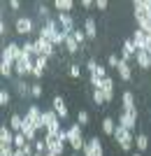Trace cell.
I'll use <instances>...</instances> for the list:
<instances>
[{
  "instance_id": "6da1fadb",
  "label": "cell",
  "mask_w": 151,
  "mask_h": 156,
  "mask_svg": "<svg viewBox=\"0 0 151 156\" xmlns=\"http://www.w3.org/2000/svg\"><path fill=\"white\" fill-rule=\"evenodd\" d=\"M67 142H70V147H72L74 151H84V147H86V140H84V135H81V126L79 124H72L70 128H67Z\"/></svg>"
},
{
  "instance_id": "7a4b0ae2",
  "label": "cell",
  "mask_w": 151,
  "mask_h": 156,
  "mask_svg": "<svg viewBox=\"0 0 151 156\" xmlns=\"http://www.w3.org/2000/svg\"><path fill=\"white\" fill-rule=\"evenodd\" d=\"M114 140L118 142V147H121L123 151H130V149H132V144H135L132 130L123 128V126H118V124H116V130H114Z\"/></svg>"
},
{
  "instance_id": "3957f363",
  "label": "cell",
  "mask_w": 151,
  "mask_h": 156,
  "mask_svg": "<svg viewBox=\"0 0 151 156\" xmlns=\"http://www.w3.org/2000/svg\"><path fill=\"white\" fill-rule=\"evenodd\" d=\"M23 119H26L28 124H33L37 130H46V124H44V112L39 110L37 105H30V107H28V112L23 114Z\"/></svg>"
},
{
  "instance_id": "277c9868",
  "label": "cell",
  "mask_w": 151,
  "mask_h": 156,
  "mask_svg": "<svg viewBox=\"0 0 151 156\" xmlns=\"http://www.w3.org/2000/svg\"><path fill=\"white\" fill-rule=\"evenodd\" d=\"M33 70H35V56H30V54L23 51V58L14 65V72L21 75V77H26V75H33Z\"/></svg>"
},
{
  "instance_id": "5b68a950",
  "label": "cell",
  "mask_w": 151,
  "mask_h": 156,
  "mask_svg": "<svg viewBox=\"0 0 151 156\" xmlns=\"http://www.w3.org/2000/svg\"><path fill=\"white\" fill-rule=\"evenodd\" d=\"M44 124H46V135H53V137H56L60 133V117L53 110H46L44 112Z\"/></svg>"
},
{
  "instance_id": "8992f818",
  "label": "cell",
  "mask_w": 151,
  "mask_h": 156,
  "mask_svg": "<svg viewBox=\"0 0 151 156\" xmlns=\"http://www.w3.org/2000/svg\"><path fill=\"white\" fill-rule=\"evenodd\" d=\"M2 58H9L14 63H19L23 58V47L16 44V42H9L7 47H2Z\"/></svg>"
},
{
  "instance_id": "52a82bcc",
  "label": "cell",
  "mask_w": 151,
  "mask_h": 156,
  "mask_svg": "<svg viewBox=\"0 0 151 156\" xmlns=\"http://www.w3.org/2000/svg\"><path fill=\"white\" fill-rule=\"evenodd\" d=\"M84 156H105V149H102V142H100L98 137H91V140H86V147L81 151Z\"/></svg>"
},
{
  "instance_id": "ba28073f",
  "label": "cell",
  "mask_w": 151,
  "mask_h": 156,
  "mask_svg": "<svg viewBox=\"0 0 151 156\" xmlns=\"http://www.w3.org/2000/svg\"><path fill=\"white\" fill-rule=\"evenodd\" d=\"M121 105H123V110H121V112H128L130 117L137 119V107H135V96H132V91H123V96H121Z\"/></svg>"
},
{
  "instance_id": "9c48e42d",
  "label": "cell",
  "mask_w": 151,
  "mask_h": 156,
  "mask_svg": "<svg viewBox=\"0 0 151 156\" xmlns=\"http://www.w3.org/2000/svg\"><path fill=\"white\" fill-rule=\"evenodd\" d=\"M44 142H46V149L51 151V154H56V156H60L65 151V142L58 140V137H53V135H44Z\"/></svg>"
},
{
  "instance_id": "30bf717a",
  "label": "cell",
  "mask_w": 151,
  "mask_h": 156,
  "mask_svg": "<svg viewBox=\"0 0 151 156\" xmlns=\"http://www.w3.org/2000/svg\"><path fill=\"white\" fill-rule=\"evenodd\" d=\"M56 19H58V26H60V30L65 33V35H72V33L77 30V28H74V21H72V16H70V14L58 12V16H56Z\"/></svg>"
},
{
  "instance_id": "8fae6325",
  "label": "cell",
  "mask_w": 151,
  "mask_h": 156,
  "mask_svg": "<svg viewBox=\"0 0 151 156\" xmlns=\"http://www.w3.org/2000/svg\"><path fill=\"white\" fill-rule=\"evenodd\" d=\"M132 44H135V49L137 51H146V44H149V40H146V33L139 30V28H135V33H132Z\"/></svg>"
},
{
  "instance_id": "7c38bea8",
  "label": "cell",
  "mask_w": 151,
  "mask_h": 156,
  "mask_svg": "<svg viewBox=\"0 0 151 156\" xmlns=\"http://www.w3.org/2000/svg\"><path fill=\"white\" fill-rule=\"evenodd\" d=\"M35 44H37V49H39V56H49V58H51V56H53V51H56L53 42H49V40L37 37V40H35Z\"/></svg>"
},
{
  "instance_id": "4fadbf2b",
  "label": "cell",
  "mask_w": 151,
  "mask_h": 156,
  "mask_svg": "<svg viewBox=\"0 0 151 156\" xmlns=\"http://www.w3.org/2000/svg\"><path fill=\"white\" fill-rule=\"evenodd\" d=\"M14 133L9 126H2L0 128V147H14Z\"/></svg>"
},
{
  "instance_id": "5bb4252c",
  "label": "cell",
  "mask_w": 151,
  "mask_h": 156,
  "mask_svg": "<svg viewBox=\"0 0 151 156\" xmlns=\"http://www.w3.org/2000/svg\"><path fill=\"white\" fill-rule=\"evenodd\" d=\"M116 72H118V77L123 79V82H130L132 79V68H130V63L128 61H118V65H116Z\"/></svg>"
},
{
  "instance_id": "9a60e30c",
  "label": "cell",
  "mask_w": 151,
  "mask_h": 156,
  "mask_svg": "<svg viewBox=\"0 0 151 156\" xmlns=\"http://www.w3.org/2000/svg\"><path fill=\"white\" fill-rule=\"evenodd\" d=\"M137 56V49H135V44H132V40H125L123 44H121V58L123 61H130Z\"/></svg>"
},
{
  "instance_id": "2e32d148",
  "label": "cell",
  "mask_w": 151,
  "mask_h": 156,
  "mask_svg": "<svg viewBox=\"0 0 151 156\" xmlns=\"http://www.w3.org/2000/svg\"><path fill=\"white\" fill-rule=\"evenodd\" d=\"M51 110L56 112L60 119H65V117H67V105H65V100H63L60 96H56V98L51 100Z\"/></svg>"
},
{
  "instance_id": "e0dca14e",
  "label": "cell",
  "mask_w": 151,
  "mask_h": 156,
  "mask_svg": "<svg viewBox=\"0 0 151 156\" xmlns=\"http://www.w3.org/2000/svg\"><path fill=\"white\" fill-rule=\"evenodd\" d=\"M118 126H123V128H128V130H135V126H137V119L135 117H130L128 112H121L118 114V121H116Z\"/></svg>"
},
{
  "instance_id": "ac0fdd59",
  "label": "cell",
  "mask_w": 151,
  "mask_h": 156,
  "mask_svg": "<svg viewBox=\"0 0 151 156\" xmlns=\"http://www.w3.org/2000/svg\"><path fill=\"white\" fill-rule=\"evenodd\" d=\"M16 33L19 35H28V33H33V21L28 19V16H21L16 21Z\"/></svg>"
},
{
  "instance_id": "d6986e66",
  "label": "cell",
  "mask_w": 151,
  "mask_h": 156,
  "mask_svg": "<svg viewBox=\"0 0 151 156\" xmlns=\"http://www.w3.org/2000/svg\"><path fill=\"white\" fill-rule=\"evenodd\" d=\"M135 63H137L142 70H149V68H151V54H149V51H137Z\"/></svg>"
},
{
  "instance_id": "ffe728a7",
  "label": "cell",
  "mask_w": 151,
  "mask_h": 156,
  "mask_svg": "<svg viewBox=\"0 0 151 156\" xmlns=\"http://www.w3.org/2000/svg\"><path fill=\"white\" fill-rule=\"evenodd\" d=\"M21 133H23V137H26L28 142H37V140H35V137H37V128H35L33 124H28L26 119H23V130H21Z\"/></svg>"
},
{
  "instance_id": "44dd1931",
  "label": "cell",
  "mask_w": 151,
  "mask_h": 156,
  "mask_svg": "<svg viewBox=\"0 0 151 156\" xmlns=\"http://www.w3.org/2000/svg\"><path fill=\"white\" fill-rule=\"evenodd\" d=\"M84 33H86V37H88V40H95V37H98V26H95V21H93L91 16L84 21Z\"/></svg>"
},
{
  "instance_id": "7402d4cb",
  "label": "cell",
  "mask_w": 151,
  "mask_h": 156,
  "mask_svg": "<svg viewBox=\"0 0 151 156\" xmlns=\"http://www.w3.org/2000/svg\"><path fill=\"white\" fill-rule=\"evenodd\" d=\"M102 93H105L107 103L114 98V79L112 77H105V79H102Z\"/></svg>"
},
{
  "instance_id": "603a6c76",
  "label": "cell",
  "mask_w": 151,
  "mask_h": 156,
  "mask_svg": "<svg viewBox=\"0 0 151 156\" xmlns=\"http://www.w3.org/2000/svg\"><path fill=\"white\" fill-rule=\"evenodd\" d=\"M7 126H9L14 133H21V130H23V117H21V114H12Z\"/></svg>"
},
{
  "instance_id": "cb8c5ba5",
  "label": "cell",
  "mask_w": 151,
  "mask_h": 156,
  "mask_svg": "<svg viewBox=\"0 0 151 156\" xmlns=\"http://www.w3.org/2000/svg\"><path fill=\"white\" fill-rule=\"evenodd\" d=\"M53 7H56L58 12H63V14H70L74 9V2H72V0H56Z\"/></svg>"
},
{
  "instance_id": "d4e9b609",
  "label": "cell",
  "mask_w": 151,
  "mask_h": 156,
  "mask_svg": "<svg viewBox=\"0 0 151 156\" xmlns=\"http://www.w3.org/2000/svg\"><path fill=\"white\" fill-rule=\"evenodd\" d=\"M14 61H9V58H0V75L2 77H9L12 75V70H14Z\"/></svg>"
},
{
  "instance_id": "484cf974",
  "label": "cell",
  "mask_w": 151,
  "mask_h": 156,
  "mask_svg": "<svg viewBox=\"0 0 151 156\" xmlns=\"http://www.w3.org/2000/svg\"><path fill=\"white\" fill-rule=\"evenodd\" d=\"M114 130H116V121H114L112 117H105V119H102V133L114 137Z\"/></svg>"
},
{
  "instance_id": "4316f807",
  "label": "cell",
  "mask_w": 151,
  "mask_h": 156,
  "mask_svg": "<svg viewBox=\"0 0 151 156\" xmlns=\"http://www.w3.org/2000/svg\"><path fill=\"white\" fill-rule=\"evenodd\" d=\"M63 47L67 49V54H77L79 49H81V47H79V42L72 37V35H67V37H65V44H63Z\"/></svg>"
},
{
  "instance_id": "83f0119b",
  "label": "cell",
  "mask_w": 151,
  "mask_h": 156,
  "mask_svg": "<svg viewBox=\"0 0 151 156\" xmlns=\"http://www.w3.org/2000/svg\"><path fill=\"white\" fill-rule=\"evenodd\" d=\"M135 147H137V151L142 154V151L149 147V137L144 135V133H139V135H135Z\"/></svg>"
},
{
  "instance_id": "f1b7e54d",
  "label": "cell",
  "mask_w": 151,
  "mask_h": 156,
  "mask_svg": "<svg viewBox=\"0 0 151 156\" xmlns=\"http://www.w3.org/2000/svg\"><path fill=\"white\" fill-rule=\"evenodd\" d=\"M132 9H142V12H151V0H135Z\"/></svg>"
},
{
  "instance_id": "f546056e",
  "label": "cell",
  "mask_w": 151,
  "mask_h": 156,
  "mask_svg": "<svg viewBox=\"0 0 151 156\" xmlns=\"http://www.w3.org/2000/svg\"><path fill=\"white\" fill-rule=\"evenodd\" d=\"M26 137H23V133H16V135H14V149H23V147H26Z\"/></svg>"
},
{
  "instance_id": "4dcf8cb0",
  "label": "cell",
  "mask_w": 151,
  "mask_h": 156,
  "mask_svg": "<svg viewBox=\"0 0 151 156\" xmlns=\"http://www.w3.org/2000/svg\"><path fill=\"white\" fill-rule=\"evenodd\" d=\"M93 103L98 105V107H102V105L107 103V98H105V93H102V91H93Z\"/></svg>"
},
{
  "instance_id": "1f68e13d",
  "label": "cell",
  "mask_w": 151,
  "mask_h": 156,
  "mask_svg": "<svg viewBox=\"0 0 151 156\" xmlns=\"http://www.w3.org/2000/svg\"><path fill=\"white\" fill-rule=\"evenodd\" d=\"M72 37H74V40L79 42V47H81V44L86 42V40H88V37H86V33H84V28H77V30L72 33Z\"/></svg>"
},
{
  "instance_id": "d6a6232c",
  "label": "cell",
  "mask_w": 151,
  "mask_h": 156,
  "mask_svg": "<svg viewBox=\"0 0 151 156\" xmlns=\"http://www.w3.org/2000/svg\"><path fill=\"white\" fill-rule=\"evenodd\" d=\"M16 91H19L21 96H30V86H28L26 82H16Z\"/></svg>"
},
{
  "instance_id": "836d02e7",
  "label": "cell",
  "mask_w": 151,
  "mask_h": 156,
  "mask_svg": "<svg viewBox=\"0 0 151 156\" xmlns=\"http://www.w3.org/2000/svg\"><path fill=\"white\" fill-rule=\"evenodd\" d=\"M77 124H79V126H86V124H88V112H86V110H79V114H77Z\"/></svg>"
},
{
  "instance_id": "e575fe53",
  "label": "cell",
  "mask_w": 151,
  "mask_h": 156,
  "mask_svg": "<svg viewBox=\"0 0 151 156\" xmlns=\"http://www.w3.org/2000/svg\"><path fill=\"white\" fill-rule=\"evenodd\" d=\"M46 61H49V56H37V58H35V68L46 70Z\"/></svg>"
},
{
  "instance_id": "d590c367",
  "label": "cell",
  "mask_w": 151,
  "mask_h": 156,
  "mask_svg": "<svg viewBox=\"0 0 151 156\" xmlns=\"http://www.w3.org/2000/svg\"><path fill=\"white\" fill-rule=\"evenodd\" d=\"M30 96L33 98H42V84H30Z\"/></svg>"
},
{
  "instance_id": "8d00e7d4",
  "label": "cell",
  "mask_w": 151,
  "mask_h": 156,
  "mask_svg": "<svg viewBox=\"0 0 151 156\" xmlns=\"http://www.w3.org/2000/svg\"><path fill=\"white\" fill-rule=\"evenodd\" d=\"M35 151H37V154H46V151H49L44 140H37V142H35Z\"/></svg>"
},
{
  "instance_id": "74e56055",
  "label": "cell",
  "mask_w": 151,
  "mask_h": 156,
  "mask_svg": "<svg viewBox=\"0 0 151 156\" xmlns=\"http://www.w3.org/2000/svg\"><path fill=\"white\" fill-rule=\"evenodd\" d=\"M37 14H39V16H42V19H51V16H49V7H46V5H39L37 7Z\"/></svg>"
},
{
  "instance_id": "f35d334b",
  "label": "cell",
  "mask_w": 151,
  "mask_h": 156,
  "mask_svg": "<svg viewBox=\"0 0 151 156\" xmlns=\"http://www.w3.org/2000/svg\"><path fill=\"white\" fill-rule=\"evenodd\" d=\"M0 105H2V107H7V105H9V93H7L5 89L0 91Z\"/></svg>"
},
{
  "instance_id": "ab89813d",
  "label": "cell",
  "mask_w": 151,
  "mask_h": 156,
  "mask_svg": "<svg viewBox=\"0 0 151 156\" xmlns=\"http://www.w3.org/2000/svg\"><path fill=\"white\" fill-rule=\"evenodd\" d=\"M14 147H0V156H14Z\"/></svg>"
},
{
  "instance_id": "60d3db41",
  "label": "cell",
  "mask_w": 151,
  "mask_h": 156,
  "mask_svg": "<svg viewBox=\"0 0 151 156\" xmlns=\"http://www.w3.org/2000/svg\"><path fill=\"white\" fill-rule=\"evenodd\" d=\"M107 7H109V2H107V0H95V9H100V12H105Z\"/></svg>"
},
{
  "instance_id": "b9f144b4",
  "label": "cell",
  "mask_w": 151,
  "mask_h": 156,
  "mask_svg": "<svg viewBox=\"0 0 151 156\" xmlns=\"http://www.w3.org/2000/svg\"><path fill=\"white\" fill-rule=\"evenodd\" d=\"M118 61H121V58H116V54H112V56H109V58H107V63H109V68H114V70H116V65H118Z\"/></svg>"
},
{
  "instance_id": "7bdbcfd3",
  "label": "cell",
  "mask_w": 151,
  "mask_h": 156,
  "mask_svg": "<svg viewBox=\"0 0 151 156\" xmlns=\"http://www.w3.org/2000/svg\"><path fill=\"white\" fill-rule=\"evenodd\" d=\"M79 75H81V70H79V65H70V77H74V79H77Z\"/></svg>"
},
{
  "instance_id": "ee69618b",
  "label": "cell",
  "mask_w": 151,
  "mask_h": 156,
  "mask_svg": "<svg viewBox=\"0 0 151 156\" xmlns=\"http://www.w3.org/2000/svg\"><path fill=\"white\" fill-rule=\"evenodd\" d=\"M81 7H84V9H91V7H95V2H93V0H81Z\"/></svg>"
},
{
  "instance_id": "f6af8a7d",
  "label": "cell",
  "mask_w": 151,
  "mask_h": 156,
  "mask_svg": "<svg viewBox=\"0 0 151 156\" xmlns=\"http://www.w3.org/2000/svg\"><path fill=\"white\" fill-rule=\"evenodd\" d=\"M86 68H88V72H95V68H98V63H95V61H88V63H86Z\"/></svg>"
},
{
  "instance_id": "bcb514c9",
  "label": "cell",
  "mask_w": 151,
  "mask_h": 156,
  "mask_svg": "<svg viewBox=\"0 0 151 156\" xmlns=\"http://www.w3.org/2000/svg\"><path fill=\"white\" fill-rule=\"evenodd\" d=\"M9 33V28H7V23L5 21H0V35H7Z\"/></svg>"
},
{
  "instance_id": "7dc6e473",
  "label": "cell",
  "mask_w": 151,
  "mask_h": 156,
  "mask_svg": "<svg viewBox=\"0 0 151 156\" xmlns=\"http://www.w3.org/2000/svg\"><path fill=\"white\" fill-rule=\"evenodd\" d=\"M42 75H44V70H39V68H35V70H33V77H35V79H39Z\"/></svg>"
},
{
  "instance_id": "c3c4849f",
  "label": "cell",
  "mask_w": 151,
  "mask_h": 156,
  "mask_svg": "<svg viewBox=\"0 0 151 156\" xmlns=\"http://www.w3.org/2000/svg\"><path fill=\"white\" fill-rule=\"evenodd\" d=\"M9 7H12V9H19L21 2H19V0H9Z\"/></svg>"
},
{
  "instance_id": "681fc988",
  "label": "cell",
  "mask_w": 151,
  "mask_h": 156,
  "mask_svg": "<svg viewBox=\"0 0 151 156\" xmlns=\"http://www.w3.org/2000/svg\"><path fill=\"white\" fill-rule=\"evenodd\" d=\"M14 156H26V154H23V149H16V151H14Z\"/></svg>"
},
{
  "instance_id": "f907efd6",
  "label": "cell",
  "mask_w": 151,
  "mask_h": 156,
  "mask_svg": "<svg viewBox=\"0 0 151 156\" xmlns=\"http://www.w3.org/2000/svg\"><path fill=\"white\" fill-rule=\"evenodd\" d=\"M44 156H56V154H51V151H46V154H44Z\"/></svg>"
},
{
  "instance_id": "816d5d0a",
  "label": "cell",
  "mask_w": 151,
  "mask_h": 156,
  "mask_svg": "<svg viewBox=\"0 0 151 156\" xmlns=\"http://www.w3.org/2000/svg\"><path fill=\"white\" fill-rule=\"evenodd\" d=\"M132 156H142V154H139V151H135V154H132Z\"/></svg>"
},
{
  "instance_id": "f5cc1de1",
  "label": "cell",
  "mask_w": 151,
  "mask_h": 156,
  "mask_svg": "<svg viewBox=\"0 0 151 156\" xmlns=\"http://www.w3.org/2000/svg\"><path fill=\"white\" fill-rule=\"evenodd\" d=\"M72 156H79V154H77V151H74V154H72Z\"/></svg>"
},
{
  "instance_id": "db71d44e",
  "label": "cell",
  "mask_w": 151,
  "mask_h": 156,
  "mask_svg": "<svg viewBox=\"0 0 151 156\" xmlns=\"http://www.w3.org/2000/svg\"><path fill=\"white\" fill-rule=\"evenodd\" d=\"M35 156H44V154H35Z\"/></svg>"
},
{
  "instance_id": "11a10c76",
  "label": "cell",
  "mask_w": 151,
  "mask_h": 156,
  "mask_svg": "<svg viewBox=\"0 0 151 156\" xmlns=\"http://www.w3.org/2000/svg\"><path fill=\"white\" fill-rule=\"evenodd\" d=\"M149 21H151V12H149Z\"/></svg>"
}]
</instances>
